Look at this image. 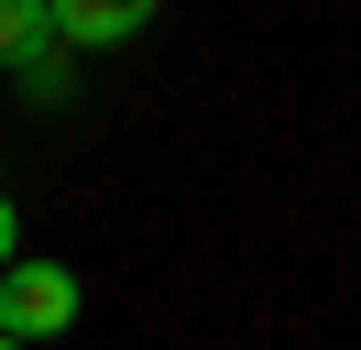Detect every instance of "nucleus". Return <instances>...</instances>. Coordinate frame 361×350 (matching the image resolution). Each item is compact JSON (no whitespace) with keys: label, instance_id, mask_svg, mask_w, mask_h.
<instances>
[{"label":"nucleus","instance_id":"nucleus-3","mask_svg":"<svg viewBox=\"0 0 361 350\" xmlns=\"http://www.w3.org/2000/svg\"><path fill=\"white\" fill-rule=\"evenodd\" d=\"M44 44H55V11H44V0H0V66H11V77H23Z\"/></svg>","mask_w":361,"mask_h":350},{"label":"nucleus","instance_id":"nucleus-4","mask_svg":"<svg viewBox=\"0 0 361 350\" xmlns=\"http://www.w3.org/2000/svg\"><path fill=\"white\" fill-rule=\"evenodd\" d=\"M0 262H23V208L0 197Z\"/></svg>","mask_w":361,"mask_h":350},{"label":"nucleus","instance_id":"nucleus-1","mask_svg":"<svg viewBox=\"0 0 361 350\" xmlns=\"http://www.w3.org/2000/svg\"><path fill=\"white\" fill-rule=\"evenodd\" d=\"M55 328H77V274L66 262H0V339L44 350Z\"/></svg>","mask_w":361,"mask_h":350},{"label":"nucleus","instance_id":"nucleus-5","mask_svg":"<svg viewBox=\"0 0 361 350\" xmlns=\"http://www.w3.org/2000/svg\"><path fill=\"white\" fill-rule=\"evenodd\" d=\"M0 350H23V339H0Z\"/></svg>","mask_w":361,"mask_h":350},{"label":"nucleus","instance_id":"nucleus-2","mask_svg":"<svg viewBox=\"0 0 361 350\" xmlns=\"http://www.w3.org/2000/svg\"><path fill=\"white\" fill-rule=\"evenodd\" d=\"M44 11H55V44H66V55H121L164 0H44Z\"/></svg>","mask_w":361,"mask_h":350}]
</instances>
